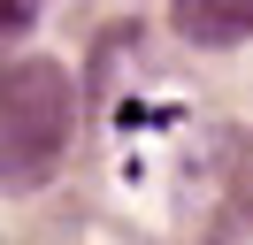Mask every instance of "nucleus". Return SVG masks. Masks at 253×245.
Segmentation results:
<instances>
[{"label":"nucleus","instance_id":"obj_1","mask_svg":"<svg viewBox=\"0 0 253 245\" xmlns=\"http://www.w3.org/2000/svg\"><path fill=\"white\" fill-rule=\"evenodd\" d=\"M69 122H77V84L62 61L46 54L0 61V192L46 184L69 146Z\"/></svg>","mask_w":253,"mask_h":245},{"label":"nucleus","instance_id":"obj_2","mask_svg":"<svg viewBox=\"0 0 253 245\" xmlns=\"http://www.w3.org/2000/svg\"><path fill=\"white\" fill-rule=\"evenodd\" d=\"M200 184L215 192V207L192 214V222H200V238H207V245L246 238V230H253V138H222L215 161L200 168Z\"/></svg>","mask_w":253,"mask_h":245},{"label":"nucleus","instance_id":"obj_3","mask_svg":"<svg viewBox=\"0 0 253 245\" xmlns=\"http://www.w3.org/2000/svg\"><path fill=\"white\" fill-rule=\"evenodd\" d=\"M176 31H184L192 46H238L253 39V0H169Z\"/></svg>","mask_w":253,"mask_h":245},{"label":"nucleus","instance_id":"obj_4","mask_svg":"<svg viewBox=\"0 0 253 245\" xmlns=\"http://www.w3.org/2000/svg\"><path fill=\"white\" fill-rule=\"evenodd\" d=\"M39 8H46V0H0V54H16V46L31 39Z\"/></svg>","mask_w":253,"mask_h":245}]
</instances>
